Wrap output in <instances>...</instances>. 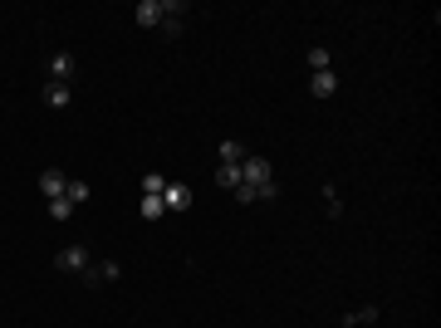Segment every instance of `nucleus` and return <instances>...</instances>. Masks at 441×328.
Masks as SVG:
<instances>
[{"mask_svg":"<svg viewBox=\"0 0 441 328\" xmlns=\"http://www.w3.org/2000/svg\"><path fill=\"white\" fill-rule=\"evenodd\" d=\"M49 215H54V221H69V215H74L69 196H54V201H49Z\"/></svg>","mask_w":441,"mask_h":328,"instance_id":"nucleus-18","label":"nucleus"},{"mask_svg":"<svg viewBox=\"0 0 441 328\" xmlns=\"http://www.w3.org/2000/svg\"><path fill=\"white\" fill-rule=\"evenodd\" d=\"M236 201H241V206H255V201H260V191H255L250 182H241V186H236Z\"/></svg>","mask_w":441,"mask_h":328,"instance_id":"nucleus-19","label":"nucleus"},{"mask_svg":"<svg viewBox=\"0 0 441 328\" xmlns=\"http://www.w3.org/2000/svg\"><path fill=\"white\" fill-rule=\"evenodd\" d=\"M241 182H250V186H265V182H274V167L265 157H245L241 162Z\"/></svg>","mask_w":441,"mask_h":328,"instance_id":"nucleus-1","label":"nucleus"},{"mask_svg":"<svg viewBox=\"0 0 441 328\" xmlns=\"http://www.w3.org/2000/svg\"><path fill=\"white\" fill-rule=\"evenodd\" d=\"M162 201H167V211H191V186L187 182H167Z\"/></svg>","mask_w":441,"mask_h":328,"instance_id":"nucleus-5","label":"nucleus"},{"mask_svg":"<svg viewBox=\"0 0 441 328\" xmlns=\"http://www.w3.org/2000/svg\"><path fill=\"white\" fill-rule=\"evenodd\" d=\"M309 93H314V98H334V93H339V74H334V69L309 74Z\"/></svg>","mask_w":441,"mask_h":328,"instance_id":"nucleus-6","label":"nucleus"},{"mask_svg":"<svg viewBox=\"0 0 441 328\" xmlns=\"http://www.w3.org/2000/svg\"><path fill=\"white\" fill-rule=\"evenodd\" d=\"M138 215H142V221H162V215H167V201H162V196H142Z\"/></svg>","mask_w":441,"mask_h":328,"instance_id":"nucleus-9","label":"nucleus"},{"mask_svg":"<svg viewBox=\"0 0 441 328\" xmlns=\"http://www.w3.org/2000/svg\"><path fill=\"white\" fill-rule=\"evenodd\" d=\"M216 186L220 191H236L241 186V167H216Z\"/></svg>","mask_w":441,"mask_h":328,"instance_id":"nucleus-15","label":"nucleus"},{"mask_svg":"<svg viewBox=\"0 0 441 328\" xmlns=\"http://www.w3.org/2000/svg\"><path fill=\"white\" fill-rule=\"evenodd\" d=\"M377 318H382V309H377V304H363L358 313H344V328H353V323H377Z\"/></svg>","mask_w":441,"mask_h":328,"instance_id":"nucleus-12","label":"nucleus"},{"mask_svg":"<svg viewBox=\"0 0 441 328\" xmlns=\"http://www.w3.org/2000/svg\"><path fill=\"white\" fill-rule=\"evenodd\" d=\"M162 35H172V39H177V35H182V20H172V15H162Z\"/></svg>","mask_w":441,"mask_h":328,"instance_id":"nucleus-20","label":"nucleus"},{"mask_svg":"<svg viewBox=\"0 0 441 328\" xmlns=\"http://www.w3.org/2000/svg\"><path fill=\"white\" fill-rule=\"evenodd\" d=\"M69 98H74L69 84H59V79H49V84H44V103H49V108H69Z\"/></svg>","mask_w":441,"mask_h":328,"instance_id":"nucleus-7","label":"nucleus"},{"mask_svg":"<svg viewBox=\"0 0 441 328\" xmlns=\"http://www.w3.org/2000/svg\"><path fill=\"white\" fill-rule=\"evenodd\" d=\"M84 280H88V284H108V280H123V264H118V260L88 264V269H84Z\"/></svg>","mask_w":441,"mask_h":328,"instance_id":"nucleus-3","label":"nucleus"},{"mask_svg":"<svg viewBox=\"0 0 441 328\" xmlns=\"http://www.w3.org/2000/svg\"><path fill=\"white\" fill-rule=\"evenodd\" d=\"M162 191H167V177H162V172H147V177H142V196H162Z\"/></svg>","mask_w":441,"mask_h":328,"instance_id":"nucleus-17","label":"nucleus"},{"mask_svg":"<svg viewBox=\"0 0 441 328\" xmlns=\"http://www.w3.org/2000/svg\"><path fill=\"white\" fill-rule=\"evenodd\" d=\"M260 191V201H274V196H280V182H265V186H255Z\"/></svg>","mask_w":441,"mask_h":328,"instance_id":"nucleus-21","label":"nucleus"},{"mask_svg":"<svg viewBox=\"0 0 441 328\" xmlns=\"http://www.w3.org/2000/svg\"><path fill=\"white\" fill-rule=\"evenodd\" d=\"M64 186H69V177L54 167V172H44L39 177V191H44V201H54V196H64Z\"/></svg>","mask_w":441,"mask_h":328,"instance_id":"nucleus-8","label":"nucleus"},{"mask_svg":"<svg viewBox=\"0 0 441 328\" xmlns=\"http://www.w3.org/2000/svg\"><path fill=\"white\" fill-rule=\"evenodd\" d=\"M74 69H79V64H74V54H54V79H59V84H69Z\"/></svg>","mask_w":441,"mask_h":328,"instance_id":"nucleus-13","label":"nucleus"},{"mask_svg":"<svg viewBox=\"0 0 441 328\" xmlns=\"http://www.w3.org/2000/svg\"><path fill=\"white\" fill-rule=\"evenodd\" d=\"M133 20H138L142 30H157V25H162V0H138V6H133Z\"/></svg>","mask_w":441,"mask_h":328,"instance_id":"nucleus-4","label":"nucleus"},{"mask_svg":"<svg viewBox=\"0 0 441 328\" xmlns=\"http://www.w3.org/2000/svg\"><path fill=\"white\" fill-rule=\"evenodd\" d=\"M245 157H250V152H245L241 142H220V167H241Z\"/></svg>","mask_w":441,"mask_h":328,"instance_id":"nucleus-10","label":"nucleus"},{"mask_svg":"<svg viewBox=\"0 0 441 328\" xmlns=\"http://www.w3.org/2000/svg\"><path fill=\"white\" fill-rule=\"evenodd\" d=\"M323 215H328V221H339V215H344V196H339V186H323Z\"/></svg>","mask_w":441,"mask_h":328,"instance_id":"nucleus-11","label":"nucleus"},{"mask_svg":"<svg viewBox=\"0 0 441 328\" xmlns=\"http://www.w3.org/2000/svg\"><path fill=\"white\" fill-rule=\"evenodd\" d=\"M64 196H69V206L79 211V206H84V201L93 196V186H88V182H69V186H64Z\"/></svg>","mask_w":441,"mask_h":328,"instance_id":"nucleus-14","label":"nucleus"},{"mask_svg":"<svg viewBox=\"0 0 441 328\" xmlns=\"http://www.w3.org/2000/svg\"><path fill=\"white\" fill-rule=\"evenodd\" d=\"M54 264H59L64 275H84V269H88V250L84 245H64L59 255H54Z\"/></svg>","mask_w":441,"mask_h":328,"instance_id":"nucleus-2","label":"nucleus"},{"mask_svg":"<svg viewBox=\"0 0 441 328\" xmlns=\"http://www.w3.org/2000/svg\"><path fill=\"white\" fill-rule=\"evenodd\" d=\"M323 69H334V54L328 49H309V74H323Z\"/></svg>","mask_w":441,"mask_h":328,"instance_id":"nucleus-16","label":"nucleus"}]
</instances>
